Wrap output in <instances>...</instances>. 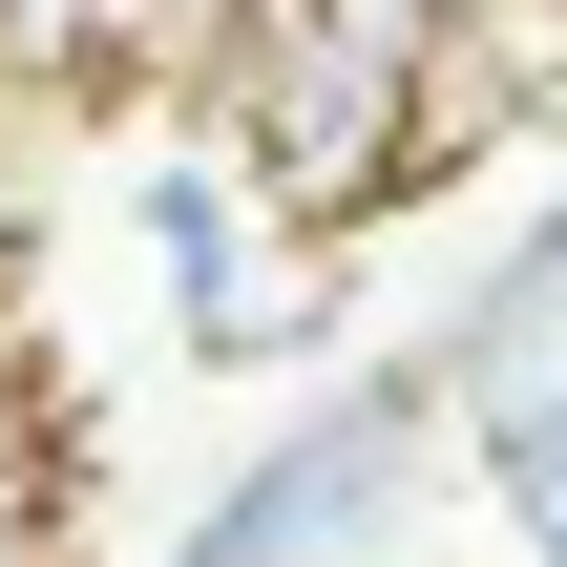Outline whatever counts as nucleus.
Segmentation results:
<instances>
[{
	"label": "nucleus",
	"instance_id": "1",
	"mask_svg": "<svg viewBox=\"0 0 567 567\" xmlns=\"http://www.w3.org/2000/svg\"><path fill=\"white\" fill-rule=\"evenodd\" d=\"M379 463H400V400L316 421V442H295V463H274V484H252V505H231V526H210L189 567H316L337 526H358V505H379Z\"/></svg>",
	"mask_w": 567,
	"mask_h": 567
},
{
	"label": "nucleus",
	"instance_id": "3",
	"mask_svg": "<svg viewBox=\"0 0 567 567\" xmlns=\"http://www.w3.org/2000/svg\"><path fill=\"white\" fill-rule=\"evenodd\" d=\"M505 484H526V547L567 567V421H526V463H505Z\"/></svg>",
	"mask_w": 567,
	"mask_h": 567
},
{
	"label": "nucleus",
	"instance_id": "4",
	"mask_svg": "<svg viewBox=\"0 0 567 567\" xmlns=\"http://www.w3.org/2000/svg\"><path fill=\"white\" fill-rule=\"evenodd\" d=\"M0 567H21V547H0Z\"/></svg>",
	"mask_w": 567,
	"mask_h": 567
},
{
	"label": "nucleus",
	"instance_id": "2",
	"mask_svg": "<svg viewBox=\"0 0 567 567\" xmlns=\"http://www.w3.org/2000/svg\"><path fill=\"white\" fill-rule=\"evenodd\" d=\"M84 42H105V0H0V63H21V84H63Z\"/></svg>",
	"mask_w": 567,
	"mask_h": 567
}]
</instances>
